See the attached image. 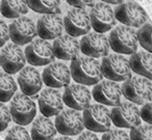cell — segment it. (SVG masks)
Instances as JSON below:
<instances>
[{"instance_id": "1", "label": "cell", "mask_w": 152, "mask_h": 140, "mask_svg": "<svg viewBox=\"0 0 152 140\" xmlns=\"http://www.w3.org/2000/svg\"><path fill=\"white\" fill-rule=\"evenodd\" d=\"M71 77L77 84L96 85L101 81V63L95 58L88 56H78L73 59L70 65Z\"/></svg>"}, {"instance_id": "2", "label": "cell", "mask_w": 152, "mask_h": 140, "mask_svg": "<svg viewBox=\"0 0 152 140\" xmlns=\"http://www.w3.org/2000/svg\"><path fill=\"white\" fill-rule=\"evenodd\" d=\"M108 44L118 54H134L139 47L137 33L131 27L118 26L110 32Z\"/></svg>"}, {"instance_id": "3", "label": "cell", "mask_w": 152, "mask_h": 140, "mask_svg": "<svg viewBox=\"0 0 152 140\" xmlns=\"http://www.w3.org/2000/svg\"><path fill=\"white\" fill-rule=\"evenodd\" d=\"M122 94L137 105H145L152 100V83L144 77H131L122 85Z\"/></svg>"}, {"instance_id": "4", "label": "cell", "mask_w": 152, "mask_h": 140, "mask_svg": "<svg viewBox=\"0 0 152 140\" xmlns=\"http://www.w3.org/2000/svg\"><path fill=\"white\" fill-rule=\"evenodd\" d=\"M101 71L104 77L114 82H125L132 77L129 60L121 54H112L103 57Z\"/></svg>"}, {"instance_id": "5", "label": "cell", "mask_w": 152, "mask_h": 140, "mask_svg": "<svg viewBox=\"0 0 152 140\" xmlns=\"http://www.w3.org/2000/svg\"><path fill=\"white\" fill-rule=\"evenodd\" d=\"M83 125L89 131L94 133H105L112 125L110 111L104 105H90L83 114Z\"/></svg>"}, {"instance_id": "6", "label": "cell", "mask_w": 152, "mask_h": 140, "mask_svg": "<svg viewBox=\"0 0 152 140\" xmlns=\"http://www.w3.org/2000/svg\"><path fill=\"white\" fill-rule=\"evenodd\" d=\"M12 119L18 125H27L34 119L37 115V106L34 102L23 94H18L12 99L11 107Z\"/></svg>"}, {"instance_id": "7", "label": "cell", "mask_w": 152, "mask_h": 140, "mask_svg": "<svg viewBox=\"0 0 152 140\" xmlns=\"http://www.w3.org/2000/svg\"><path fill=\"white\" fill-rule=\"evenodd\" d=\"M25 58L32 67H43L53 62L55 56L52 45L48 41L37 38L29 43L24 51Z\"/></svg>"}, {"instance_id": "8", "label": "cell", "mask_w": 152, "mask_h": 140, "mask_svg": "<svg viewBox=\"0 0 152 140\" xmlns=\"http://www.w3.org/2000/svg\"><path fill=\"white\" fill-rule=\"evenodd\" d=\"M112 123L118 128L134 129L141 125V112L133 103L124 102L115 107L110 112Z\"/></svg>"}, {"instance_id": "9", "label": "cell", "mask_w": 152, "mask_h": 140, "mask_svg": "<svg viewBox=\"0 0 152 140\" xmlns=\"http://www.w3.org/2000/svg\"><path fill=\"white\" fill-rule=\"evenodd\" d=\"M64 28L69 36H86L91 30V19L90 15L83 9H70L64 18Z\"/></svg>"}, {"instance_id": "10", "label": "cell", "mask_w": 152, "mask_h": 140, "mask_svg": "<svg viewBox=\"0 0 152 140\" xmlns=\"http://www.w3.org/2000/svg\"><path fill=\"white\" fill-rule=\"evenodd\" d=\"M54 125L59 134L68 137L78 135L85 128L83 115L79 113V111L73 109L61 111L55 118Z\"/></svg>"}, {"instance_id": "11", "label": "cell", "mask_w": 152, "mask_h": 140, "mask_svg": "<svg viewBox=\"0 0 152 140\" xmlns=\"http://www.w3.org/2000/svg\"><path fill=\"white\" fill-rule=\"evenodd\" d=\"M91 26L95 32L102 33L110 30L117 23L115 11L108 4L103 2L96 3L92 7L90 13Z\"/></svg>"}, {"instance_id": "12", "label": "cell", "mask_w": 152, "mask_h": 140, "mask_svg": "<svg viewBox=\"0 0 152 140\" xmlns=\"http://www.w3.org/2000/svg\"><path fill=\"white\" fill-rule=\"evenodd\" d=\"M116 19L127 27H141L147 21V15L143 7L134 2H125L115 9Z\"/></svg>"}, {"instance_id": "13", "label": "cell", "mask_w": 152, "mask_h": 140, "mask_svg": "<svg viewBox=\"0 0 152 140\" xmlns=\"http://www.w3.org/2000/svg\"><path fill=\"white\" fill-rule=\"evenodd\" d=\"M93 98L96 102L104 106L117 107L121 104L122 87L117 82L103 80L93 88Z\"/></svg>"}, {"instance_id": "14", "label": "cell", "mask_w": 152, "mask_h": 140, "mask_svg": "<svg viewBox=\"0 0 152 140\" xmlns=\"http://www.w3.org/2000/svg\"><path fill=\"white\" fill-rule=\"evenodd\" d=\"M10 38L17 46H24L34 41L38 34L34 21L27 17H20L9 26Z\"/></svg>"}, {"instance_id": "15", "label": "cell", "mask_w": 152, "mask_h": 140, "mask_svg": "<svg viewBox=\"0 0 152 140\" xmlns=\"http://www.w3.org/2000/svg\"><path fill=\"white\" fill-rule=\"evenodd\" d=\"M80 51L88 57L100 58L106 57L110 51L108 38L104 34L98 32H89L79 42Z\"/></svg>"}, {"instance_id": "16", "label": "cell", "mask_w": 152, "mask_h": 140, "mask_svg": "<svg viewBox=\"0 0 152 140\" xmlns=\"http://www.w3.org/2000/svg\"><path fill=\"white\" fill-rule=\"evenodd\" d=\"M25 63V54L20 46L16 44H7L3 47L0 53V67H2L5 73L10 75L18 73L24 69Z\"/></svg>"}, {"instance_id": "17", "label": "cell", "mask_w": 152, "mask_h": 140, "mask_svg": "<svg viewBox=\"0 0 152 140\" xmlns=\"http://www.w3.org/2000/svg\"><path fill=\"white\" fill-rule=\"evenodd\" d=\"M90 90L81 84H69L63 94L64 104L76 111L86 110L91 105Z\"/></svg>"}, {"instance_id": "18", "label": "cell", "mask_w": 152, "mask_h": 140, "mask_svg": "<svg viewBox=\"0 0 152 140\" xmlns=\"http://www.w3.org/2000/svg\"><path fill=\"white\" fill-rule=\"evenodd\" d=\"M70 69L61 62H52L43 71L42 80L49 88L67 87L71 81Z\"/></svg>"}, {"instance_id": "19", "label": "cell", "mask_w": 152, "mask_h": 140, "mask_svg": "<svg viewBox=\"0 0 152 140\" xmlns=\"http://www.w3.org/2000/svg\"><path fill=\"white\" fill-rule=\"evenodd\" d=\"M39 108L43 116H57L64 110V101L61 92L54 88L44 89L39 96Z\"/></svg>"}, {"instance_id": "20", "label": "cell", "mask_w": 152, "mask_h": 140, "mask_svg": "<svg viewBox=\"0 0 152 140\" xmlns=\"http://www.w3.org/2000/svg\"><path fill=\"white\" fill-rule=\"evenodd\" d=\"M64 30V21L57 14L44 15L37 23V32L42 40H56Z\"/></svg>"}, {"instance_id": "21", "label": "cell", "mask_w": 152, "mask_h": 140, "mask_svg": "<svg viewBox=\"0 0 152 140\" xmlns=\"http://www.w3.org/2000/svg\"><path fill=\"white\" fill-rule=\"evenodd\" d=\"M18 84L23 94L27 96H36L42 88V76L34 67H24L18 76Z\"/></svg>"}, {"instance_id": "22", "label": "cell", "mask_w": 152, "mask_h": 140, "mask_svg": "<svg viewBox=\"0 0 152 140\" xmlns=\"http://www.w3.org/2000/svg\"><path fill=\"white\" fill-rule=\"evenodd\" d=\"M54 56L61 60H73L78 57L80 45L75 38L69 36H61L54 40L52 45Z\"/></svg>"}, {"instance_id": "23", "label": "cell", "mask_w": 152, "mask_h": 140, "mask_svg": "<svg viewBox=\"0 0 152 140\" xmlns=\"http://www.w3.org/2000/svg\"><path fill=\"white\" fill-rule=\"evenodd\" d=\"M131 71L135 74L152 80V54L148 52H137L129 59Z\"/></svg>"}, {"instance_id": "24", "label": "cell", "mask_w": 152, "mask_h": 140, "mask_svg": "<svg viewBox=\"0 0 152 140\" xmlns=\"http://www.w3.org/2000/svg\"><path fill=\"white\" fill-rule=\"evenodd\" d=\"M56 129L53 123L45 116L34 119L31 127V140H53L56 135Z\"/></svg>"}, {"instance_id": "25", "label": "cell", "mask_w": 152, "mask_h": 140, "mask_svg": "<svg viewBox=\"0 0 152 140\" xmlns=\"http://www.w3.org/2000/svg\"><path fill=\"white\" fill-rule=\"evenodd\" d=\"M0 13L7 19H18L28 13L26 0H2Z\"/></svg>"}, {"instance_id": "26", "label": "cell", "mask_w": 152, "mask_h": 140, "mask_svg": "<svg viewBox=\"0 0 152 140\" xmlns=\"http://www.w3.org/2000/svg\"><path fill=\"white\" fill-rule=\"evenodd\" d=\"M28 9L44 15L57 14L59 12L61 0H26Z\"/></svg>"}, {"instance_id": "27", "label": "cell", "mask_w": 152, "mask_h": 140, "mask_svg": "<svg viewBox=\"0 0 152 140\" xmlns=\"http://www.w3.org/2000/svg\"><path fill=\"white\" fill-rule=\"evenodd\" d=\"M17 91V84L14 78L5 72L0 73V102H10Z\"/></svg>"}, {"instance_id": "28", "label": "cell", "mask_w": 152, "mask_h": 140, "mask_svg": "<svg viewBox=\"0 0 152 140\" xmlns=\"http://www.w3.org/2000/svg\"><path fill=\"white\" fill-rule=\"evenodd\" d=\"M137 33L139 44H141L145 50L152 54V25L145 24Z\"/></svg>"}, {"instance_id": "29", "label": "cell", "mask_w": 152, "mask_h": 140, "mask_svg": "<svg viewBox=\"0 0 152 140\" xmlns=\"http://www.w3.org/2000/svg\"><path fill=\"white\" fill-rule=\"evenodd\" d=\"M130 140H152V125H140L129 134Z\"/></svg>"}, {"instance_id": "30", "label": "cell", "mask_w": 152, "mask_h": 140, "mask_svg": "<svg viewBox=\"0 0 152 140\" xmlns=\"http://www.w3.org/2000/svg\"><path fill=\"white\" fill-rule=\"evenodd\" d=\"M5 140H31V137L24 127L15 125L7 132Z\"/></svg>"}, {"instance_id": "31", "label": "cell", "mask_w": 152, "mask_h": 140, "mask_svg": "<svg viewBox=\"0 0 152 140\" xmlns=\"http://www.w3.org/2000/svg\"><path fill=\"white\" fill-rule=\"evenodd\" d=\"M12 120V115L10 108L4 103L0 102V132H3L7 128Z\"/></svg>"}, {"instance_id": "32", "label": "cell", "mask_w": 152, "mask_h": 140, "mask_svg": "<svg viewBox=\"0 0 152 140\" xmlns=\"http://www.w3.org/2000/svg\"><path fill=\"white\" fill-rule=\"evenodd\" d=\"M101 140H130L127 132L121 129H114L105 132Z\"/></svg>"}, {"instance_id": "33", "label": "cell", "mask_w": 152, "mask_h": 140, "mask_svg": "<svg viewBox=\"0 0 152 140\" xmlns=\"http://www.w3.org/2000/svg\"><path fill=\"white\" fill-rule=\"evenodd\" d=\"M140 112H141V118L148 125H152V102L144 105Z\"/></svg>"}, {"instance_id": "34", "label": "cell", "mask_w": 152, "mask_h": 140, "mask_svg": "<svg viewBox=\"0 0 152 140\" xmlns=\"http://www.w3.org/2000/svg\"><path fill=\"white\" fill-rule=\"evenodd\" d=\"M10 40V30L9 26L4 21L0 20V48L3 47Z\"/></svg>"}, {"instance_id": "35", "label": "cell", "mask_w": 152, "mask_h": 140, "mask_svg": "<svg viewBox=\"0 0 152 140\" xmlns=\"http://www.w3.org/2000/svg\"><path fill=\"white\" fill-rule=\"evenodd\" d=\"M70 5L77 9H83L87 7H93L96 4V0H67Z\"/></svg>"}, {"instance_id": "36", "label": "cell", "mask_w": 152, "mask_h": 140, "mask_svg": "<svg viewBox=\"0 0 152 140\" xmlns=\"http://www.w3.org/2000/svg\"><path fill=\"white\" fill-rule=\"evenodd\" d=\"M77 140H99V138H98V136L94 132L87 131L81 133V135H79Z\"/></svg>"}, {"instance_id": "37", "label": "cell", "mask_w": 152, "mask_h": 140, "mask_svg": "<svg viewBox=\"0 0 152 140\" xmlns=\"http://www.w3.org/2000/svg\"><path fill=\"white\" fill-rule=\"evenodd\" d=\"M101 1H103V3H110V4H122L123 2H124V0H101Z\"/></svg>"}, {"instance_id": "38", "label": "cell", "mask_w": 152, "mask_h": 140, "mask_svg": "<svg viewBox=\"0 0 152 140\" xmlns=\"http://www.w3.org/2000/svg\"><path fill=\"white\" fill-rule=\"evenodd\" d=\"M55 140H73V139H72V138H70V137H68V136H61V137L56 138Z\"/></svg>"}]
</instances>
